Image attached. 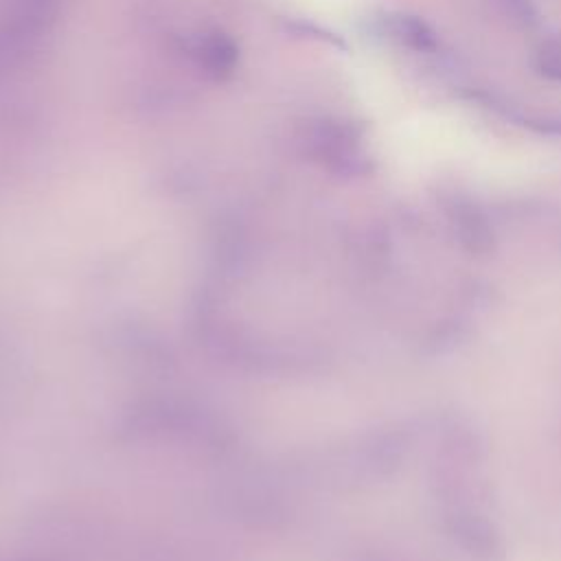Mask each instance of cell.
I'll list each match as a JSON object with an SVG mask.
<instances>
[{
  "label": "cell",
  "mask_w": 561,
  "mask_h": 561,
  "mask_svg": "<svg viewBox=\"0 0 561 561\" xmlns=\"http://www.w3.org/2000/svg\"><path fill=\"white\" fill-rule=\"evenodd\" d=\"M524 125L528 129H533L535 134L561 138V116H557V114H552V116H528V118H524Z\"/></svg>",
  "instance_id": "obj_8"
},
{
  "label": "cell",
  "mask_w": 561,
  "mask_h": 561,
  "mask_svg": "<svg viewBox=\"0 0 561 561\" xmlns=\"http://www.w3.org/2000/svg\"><path fill=\"white\" fill-rule=\"evenodd\" d=\"M302 142L311 156L335 173L362 175L370 171V158L362 149V127L351 121H318L307 129Z\"/></svg>",
  "instance_id": "obj_1"
},
{
  "label": "cell",
  "mask_w": 561,
  "mask_h": 561,
  "mask_svg": "<svg viewBox=\"0 0 561 561\" xmlns=\"http://www.w3.org/2000/svg\"><path fill=\"white\" fill-rule=\"evenodd\" d=\"M381 24L392 39L416 53H432L438 48L436 31L414 13H390L381 20Z\"/></svg>",
  "instance_id": "obj_4"
},
{
  "label": "cell",
  "mask_w": 561,
  "mask_h": 561,
  "mask_svg": "<svg viewBox=\"0 0 561 561\" xmlns=\"http://www.w3.org/2000/svg\"><path fill=\"white\" fill-rule=\"evenodd\" d=\"M508 15L522 26H535L539 22V9L535 0H504Z\"/></svg>",
  "instance_id": "obj_7"
},
{
  "label": "cell",
  "mask_w": 561,
  "mask_h": 561,
  "mask_svg": "<svg viewBox=\"0 0 561 561\" xmlns=\"http://www.w3.org/2000/svg\"><path fill=\"white\" fill-rule=\"evenodd\" d=\"M443 526L451 541L480 561H502L504 539L493 522L469 504H447Z\"/></svg>",
  "instance_id": "obj_2"
},
{
  "label": "cell",
  "mask_w": 561,
  "mask_h": 561,
  "mask_svg": "<svg viewBox=\"0 0 561 561\" xmlns=\"http://www.w3.org/2000/svg\"><path fill=\"white\" fill-rule=\"evenodd\" d=\"M535 68L539 75L561 83V42H548L539 46L535 55Z\"/></svg>",
  "instance_id": "obj_6"
},
{
  "label": "cell",
  "mask_w": 561,
  "mask_h": 561,
  "mask_svg": "<svg viewBox=\"0 0 561 561\" xmlns=\"http://www.w3.org/2000/svg\"><path fill=\"white\" fill-rule=\"evenodd\" d=\"M188 55L197 68H204V72L213 75L215 79L228 75L237 61V48L224 35H206L193 42Z\"/></svg>",
  "instance_id": "obj_5"
},
{
  "label": "cell",
  "mask_w": 561,
  "mask_h": 561,
  "mask_svg": "<svg viewBox=\"0 0 561 561\" xmlns=\"http://www.w3.org/2000/svg\"><path fill=\"white\" fill-rule=\"evenodd\" d=\"M447 217L449 226L460 243V248L473 256H486L495 248V232L484 215V210L467 199V197H454L447 204Z\"/></svg>",
  "instance_id": "obj_3"
}]
</instances>
